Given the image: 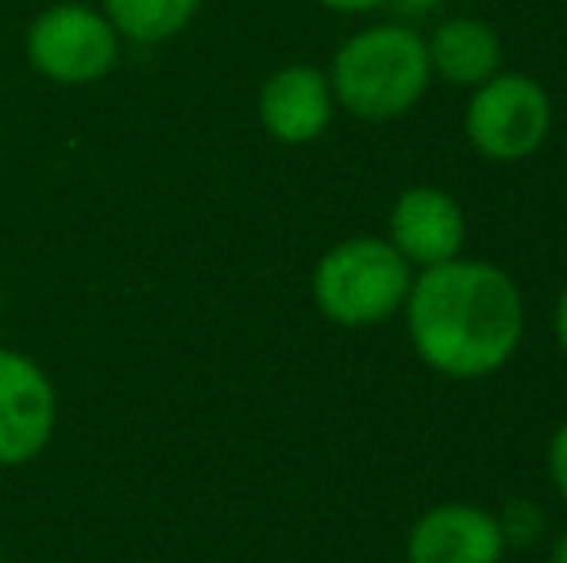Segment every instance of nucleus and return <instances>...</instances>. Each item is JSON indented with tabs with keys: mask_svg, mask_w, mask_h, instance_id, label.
Returning <instances> with one entry per match:
<instances>
[{
	"mask_svg": "<svg viewBox=\"0 0 567 563\" xmlns=\"http://www.w3.org/2000/svg\"><path fill=\"white\" fill-rule=\"evenodd\" d=\"M467 220L452 194L436 186H413L390 209V243L402 251L410 267L449 263L463 251Z\"/></svg>",
	"mask_w": 567,
	"mask_h": 563,
	"instance_id": "obj_8",
	"label": "nucleus"
},
{
	"mask_svg": "<svg viewBox=\"0 0 567 563\" xmlns=\"http://www.w3.org/2000/svg\"><path fill=\"white\" fill-rule=\"evenodd\" d=\"M197 4L202 0H105L109 23L135 43H158V39L178 35L197 12Z\"/></svg>",
	"mask_w": 567,
	"mask_h": 563,
	"instance_id": "obj_11",
	"label": "nucleus"
},
{
	"mask_svg": "<svg viewBox=\"0 0 567 563\" xmlns=\"http://www.w3.org/2000/svg\"><path fill=\"white\" fill-rule=\"evenodd\" d=\"M54 432V390L20 352H0V463L35 459Z\"/></svg>",
	"mask_w": 567,
	"mask_h": 563,
	"instance_id": "obj_6",
	"label": "nucleus"
},
{
	"mask_svg": "<svg viewBox=\"0 0 567 563\" xmlns=\"http://www.w3.org/2000/svg\"><path fill=\"white\" fill-rule=\"evenodd\" d=\"M262 128L282 143L317 139L332 121V90L313 66H286L259 93Z\"/></svg>",
	"mask_w": 567,
	"mask_h": 563,
	"instance_id": "obj_9",
	"label": "nucleus"
},
{
	"mask_svg": "<svg viewBox=\"0 0 567 563\" xmlns=\"http://www.w3.org/2000/svg\"><path fill=\"white\" fill-rule=\"evenodd\" d=\"M429 46L405 28H371L340 46L332 90L348 113L363 121H394L429 90Z\"/></svg>",
	"mask_w": 567,
	"mask_h": 563,
	"instance_id": "obj_2",
	"label": "nucleus"
},
{
	"mask_svg": "<svg viewBox=\"0 0 567 563\" xmlns=\"http://www.w3.org/2000/svg\"><path fill=\"white\" fill-rule=\"evenodd\" d=\"M413 352L444 378H486L514 359L525 336V301L506 271L478 259L425 267L405 298Z\"/></svg>",
	"mask_w": 567,
	"mask_h": 563,
	"instance_id": "obj_1",
	"label": "nucleus"
},
{
	"mask_svg": "<svg viewBox=\"0 0 567 563\" xmlns=\"http://www.w3.org/2000/svg\"><path fill=\"white\" fill-rule=\"evenodd\" d=\"M553 128L548 93L525 74H494L475 85L467 105V139L483 158L517 163L529 158Z\"/></svg>",
	"mask_w": 567,
	"mask_h": 563,
	"instance_id": "obj_4",
	"label": "nucleus"
},
{
	"mask_svg": "<svg viewBox=\"0 0 567 563\" xmlns=\"http://www.w3.org/2000/svg\"><path fill=\"white\" fill-rule=\"evenodd\" d=\"M413 285V267L390 240L359 236L324 251L313 271V298L329 321L343 329L382 324L405 305Z\"/></svg>",
	"mask_w": 567,
	"mask_h": 563,
	"instance_id": "obj_3",
	"label": "nucleus"
},
{
	"mask_svg": "<svg viewBox=\"0 0 567 563\" xmlns=\"http://www.w3.org/2000/svg\"><path fill=\"white\" fill-rule=\"evenodd\" d=\"M502 521L471 502H444L425 510L405 541L410 563H502Z\"/></svg>",
	"mask_w": 567,
	"mask_h": 563,
	"instance_id": "obj_7",
	"label": "nucleus"
},
{
	"mask_svg": "<svg viewBox=\"0 0 567 563\" xmlns=\"http://www.w3.org/2000/svg\"><path fill=\"white\" fill-rule=\"evenodd\" d=\"M405 8H413V12H429V8H436L441 0H402Z\"/></svg>",
	"mask_w": 567,
	"mask_h": 563,
	"instance_id": "obj_16",
	"label": "nucleus"
},
{
	"mask_svg": "<svg viewBox=\"0 0 567 563\" xmlns=\"http://www.w3.org/2000/svg\"><path fill=\"white\" fill-rule=\"evenodd\" d=\"M548 563H567V533L553 544V560H548Z\"/></svg>",
	"mask_w": 567,
	"mask_h": 563,
	"instance_id": "obj_15",
	"label": "nucleus"
},
{
	"mask_svg": "<svg viewBox=\"0 0 567 563\" xmlns=\"http://www.w3.org/2000/svg\"><path fill=\"white\" fill-rule=\"evenodd\" d=\"M321 4L340 8V12H363V8H374V4H382V0H321Z\"/></svg>",
	"mask_w": 567,
	"mask_h": 563,
	"instance_id": "obj_14",
	"label": "nucleus"
},
{
	"mask_svg": "<svg viewBox=\"0 0 567 563\" xmlns=\"http://www.w3.org/2000/svg\"><path fill=\"white\" fill-rule=\"evenodd\" d=\"M556 340H560V347L567 352V285H564L560 301H556Z\"/></svg>",
	"mask_w": 567,
	"mask_h": 563,
	"instance_id": "obj_13",
	"label": "nucleus"
},
{
	"mask_svg": "<svg viewBox=\"0 0 567 563\" xmlns=\"http://www.w3.org/2000/svg\"><path fill=\"white\" fill-rule=\"evenodd\" d=\"M28 59L51 82H97L120 59L116 28L85 4H54L31 23Z\"/></svg>",
	"mask_w": 567,
	"mask_h": 563,
	"instance_id": "obj_5",
	"label": "nucleus"
},
{
	"mask_svg": "<svg viewBox=\"0 0 567 563\" xmlns=\"http://www.w3.org/2000/svg\"><path fill=\"white\" fill-rule=\"evenodd\" d=\"M425 46L429 66L455 85H483L498 74V35L478 20H449Z\"/></svg>",
	"mask_w": 567,
	"mask_h": 563,
	"instance_id": "obj_10",
	"label": "nucleus"
},
{
	"mask_svg": "<svg viewBox=\"0 0 567 563\" xmlns=\"http://www.w3.org/2000/svg\"><path fill=\"white\" fill-rule=\"evenodd\" d=\"M548 475H553L556 494L567 502V421L556 428L553 440H548Z\"/></svg>",
	"mask_w": 567,
	"mask_h": 563,
	"instance_id": "obj_12",
	"label": "nucleus"
}]
</instances>
